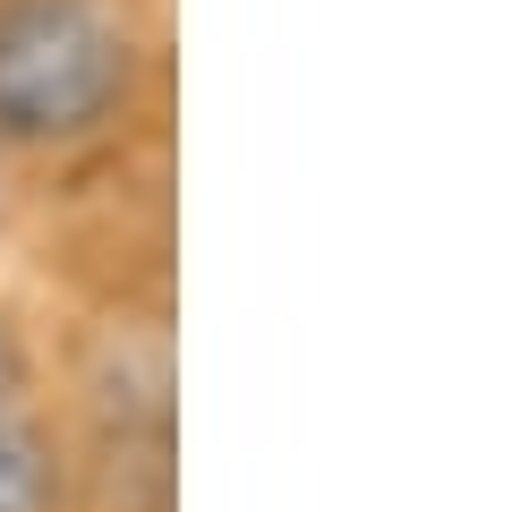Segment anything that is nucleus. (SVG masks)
Here are the masks:
<instances>
[{"label":"nucleus","mask_w":512,"mask_h":512,"mask_svg":"<svg viewBox=\"0 0 512 512\" xmlns=\"http://www.w3.org/2000/svg\"><path fill=\"white\" fill-rule=\"evenodd\" d=\"M146 77L120 0H0V146L69 154L103 137Z\"/></svg>","instance_id":"obj_1"},{"label":"nucleus","mask_w":512,"mask_h":512,"mask_svg":"<svg viewBox=\"0 0 512 512\" xmlns=\"http://www.w3.org/2000/svg\"><path fill=\"white\" fill-rule=\"evenodd\" d=\"M0 512H60V453L35 419L0 427Z\"/></svg>","instance_id":"obj_2"},{"label":"nucleus","mask_w":512,"mask_h":512,"mask_svg":"<svg viewBox=\"0 0 512 512\" xmlns=\"http://www.w3.org/2000/svg\"><path fill=\"white\" fill-rule=\"evenodd\" d=\"M26 384H35V359H26V333L9 325V308H0V427L26 419Z\"/></svg>","instance_id":"obj_3"}]
</instances>
